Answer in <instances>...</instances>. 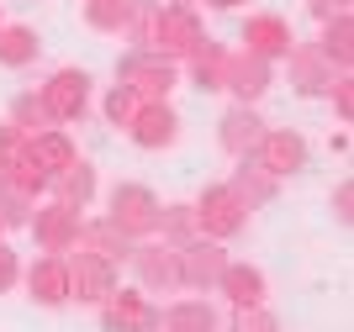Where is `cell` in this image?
Masks as SVG:
<instances>
[{
  "label": "cell",
  "mask_w": 354,
  "mask_h": 332,
  "mask_svg": "<svg viewBox=\"0 0 354 332\" xmlns=\"http://www.w3.org/2000/svg\"><path fill=\"white\" fill-rule=\"evenodd\" d=\"M191 206H196V232L212 237V243H227V237H238V232L249 227V201H243L227 179H222V185H207Z\"/></svg>",
  "instance_id": "6da1fadb"
},
{
  "label": "cell",
  "mask_w": 354,
  "mask_h": 332,
  "mask_svg": "<svg viewBox=\"0 0 354 332\" xmlns=\"http://www.w3.org/2000/svg\"><path fill=\"white\" fill-rule=\"evenodd\" d=\"M117 85H127L138 101H169V90L180 85V64H169L164 53H148V48H133L117 58Z\"/></svg>",
  "instance_id": "7a4b0ae2"
},
{
  "label": "cell",
  "mask_w": 354,
  "mask_h": 332,
  "mask_svg": "<svg viewBox=\"0 0 354 332\" xmlns=\"http://www.w3.org/2000/svg\"><path fill=\"white\" fill-rule=\"evenodd\" d=\"M159 206H164V201H159L148 185H133V179H127V185L111 190V211H106V222H111L122 237L143 243V237H153V232H159Z\"/></svg>",
  "instance_id": "3957f363"
},
{
  "label": "cell",
  "mask_w": 354,
  "mask_h": 332,
  "mask_svg": "<svg viewBox=\"0 0 354 332\" xmlns=\"http://www.w3.org/2000/svg\"><path fill=\"white\" fill-rule=\"evenodd\" d=\"M307 153H312V148H307V137H301L296 127H265V137L254 143L249 159L259 164L270 179H291V174L307 169Z\"/></svg>",
  "instance_id": "277c9868"
},
{
  "label": "cell",
  "mask_w": 354,
  "mask_h": 332,
  "mask_svg": "<svg viewBox=\"0 0 354 332\" xmlns=\"http://www.w3.org/2000/svg\"><path fill=\"white\" fill-rule=\"evenodd\" d=\"M90 85H95V79H90L85 69H74V64L48 74V85L37 90V95H43L48 116H53V127H69V121H80V116L90 111Z\"/></svg>",
  "instance_id": "5b68a950"
},
{
  "label": "cell",
  "mask_w": 354,
  "mask_h": 332,
  "mask_svg": "<svg viewBox=\"0 0 354 332\" xmlns=\"http://www.w3.org/2000/svg\"><path fill=\"white\" fill-rule=\"evenodd\" d=\"M133 275H138V290L143 295H169V290H180V259L175 248L164 243V237H143V243H133Z\"/></svg>",
  "instance_id": "8992f818"
},
{
  "label": "cell",
  "mask_w": 354,
  "mask_h": 332,
  "mask_svg": "<svg viewBox=\"0 0 354 332\" xmlns=\"http://www.w3.org/2000/svg\"><path fill=\"white\" fill-rule=\"evenodd\" d=\"M80 211L74 206H64V201H43V206H32V222H27V232L37 237V248L43 253H69L74 243H80Z\"/></svg>",
  "instance_id": "52a82bcc"
},
{
  "label": "cell",
  "mask_w": 354,
  "mask_h": 332,
  "mask_svg": "<svg viewBox=\"0 0 354 332\" xmlns=\"http://www.w3.org/2000/svg\"><path fill=\"white\" fill-rule=\"evenodd\" d=\"M175 259H180V290H217L222 269H227V248L212 237H191L175 248Z\"/></svg>",
  "instance_id": "ba28073f"
},
{
  "label": "cell",
  "mask_w": 354,
  "mask_h": 332,
  "mask_svg": "<svg viewBox=\"0 0 354 332\" xmlns=\"http://www.w3.org/2000/svg\"><path fill=\"white\" fill-rule=\"evenodd\" d=\"M101 327L106 332H159V306L143 290H111L101 301Z\"/></svg>",
  "instance_id": "9c48e42d"
},
{
  "label": "cell",
  "mask_w": 354,
  "mask_h": 332,
  "mask_svg": "<svg viewBox=\"0 0 354 332\" xmlns=\"http://www.w3.org/2000/svg\"><path fill=\"white\" fill-rule=\"evenodd\" d=\"M296 48V32L286 16L275 11H254L249 21H243V53L265 58V64H286V53Z\"/></svg>",
  "instance_id": "30bf717a"
},
{
  "label": "cell",
  "mask_w": 354,
  "mask_h": 332,
  "mask_svg": "<svg viewBox=\"0 0 354 332\" xmlns=\"http://www.w3.org/2000/svg\"><path fill=\"white\" fill-rule=\"evenodd\" d=\"M270 85H275V64H265V58L254 53H227V95H233V106H259L270 95Z\"/></svg>",
  "instance_id": "8fae6325"
},
{
  "label": "cell",
  "mask_w": 354,
  "mask_h": 332,
  "mask_svg": "<svg viewBox=\"0 0 354 332\" xmlns=\"http://www.w3.org/2000/svg\"><path fill=\"white\" fill-rule=\"evenodd\" d=\"M21 285L37 306H69V259L64 253H37V259L21 269Z\"/></svg>",
  "instance_id": "7c38bea8"
},
{
  "label": "cell",
  "mask_w": 354,
  "mask_h": 332,
  "mask_svg": "<svg viewBox=\"0 0 354 332\" xmlns=\"http://www.w3.org/2000/svg\"><path fill=\"white\" fill-rule=\"evenodd\" d=\"M69 259V301H80V306H101L111 290H117V269L106 259H95V253H64Z\"/></svg>",
  "instance_id": "4fadbf2b"
},
{
  "label": "cell",
  "mask_w": 354,
  "mask_h": 332,
  "mask_svg": "<svg viewBox=\"0 0 354 332\" xmlns=\"http://www.w3.org/2000/svg\"><path fill=\"white\" fill-rule=\"evenodd\" d=\"M127 137H133V148H143V153L175 148V137H180L175 106H169V101H143V106H138V116L127 121Z\"/></svg>",
  "instance_id": "5bb4252c"
},
{
  "label": "cell",
  "mask_w": 354,
  "mask_h": 332,
  "mask_svg": "<svg viewBox=\"0 0 354 332\" xmlns=\"http://www.w3.org/2000/svg\"><path fill=\"white\" fill-rule=\"evenodd\" d=\"M265 137V116L254 111V106H227L217 121V148L227 153V159H249L254 143Z\"/></svg>",
  "instance_id": "9a60e30c"
},
{
  "label": "cell",
  "mask_w": 354,
  "mask_h": 332,
  "mask_svg": "<svg viewBox=\"0 0 354 332\" xmlns=\"http://www.w3.org/2000/svg\"><path fill=\"white\" fill-rule=\"evenodd\" d=\"M286 69H291V90H296V95H328V85H333L328 58L317 53L312 43H296L291 53H286Z\"/></svg>",
  "instance_id": "2e32d148"
},
{
  "label": "cell",
  "mask_w": 354,
  "mask_h": 332,
  "mask_svg": "<svg viewBox=\"0 0 354 332\" xmlns=\"http://www.w3.org/2000/svg\"><path fill=\"white\" fill-rule=\"evenodd\" d=\"M217 295H227L233 306H259V301L270 295V280H265V269H259V264L227 259V269H222V280H217Z\"/></svg>",
  "instance_id": "e0dca14e"
},
{
  "label": "cell",
  "mask_w": 354,
  "mask_h": 332,
  "mask_svg": "<svg viewBox=\"0 0 354 332\" xmlns=\"http://www.w3.org/2000/svg\"><path fill=\"white\" fill-rule=\"evenodd\" d=\"M74 248H85V253H95V259H106L111 269H122V264L133 259V237H122L111 222H80V243Z\"/></svg>",
  "instance_id": "ac0fdd59"
},
{
  "label": "cell",
  "mask_w": 354,
  "mask_h": 332,
  "mask_svg": "<svg viewBox=\"0 0 354 332\" xmlns=\"http://www.w3.org/2000/svg\"><path fill=\"white\" fill-rule=\"evenodd\" d=\"M185 74H191V85L201 90V95H222V85H227V48L207 37V43L185 58Z\"/></svg>",
  "instance_id": "d6986e66"
},
{
  "label": "cell",
  "mask_w": 354,
  "mask_h": 332,
  "mask_svg": "<svg viewBox=\"0 0 354 332\" xmlns=\"http://www.w3.org/2000/svg\"><path fill=\"white\" fill-rule=\"evenodd\" d=\"M159 332H217V311L201 295H180L159 311Z\"/></svg>",
  "instance_id": "ffe728a7"
},
{
  "label": "cell",
  "mask_w": 354,
  "mask_h": 332,
  "mask_svg": "<svg viewBox=\"0 0 354 332\" xmlns=\"http://www.w3.org/2000/svg\"><path fill=\"white\" fill-rule=\"evenodd\" d=\"M32 159L43 164L48 169V179H59L64 169H74V164H80V148H74V137L64 127H48V132H37V137H32Z\"/></svg>",
  "instance_id": "44dd1931"
},
{
  "label": "cell",
  "mask_w": 354,
  "mask_h": 332,
  "mask_svg": "<svg viewBox=\"0 0 354 332\" xmlns=\"http://www.w3.org/2000/svg\"><path fill=\"white\" fill-rule=\"evenodd\" d=\"M0 174H6V190H16V195H27V201H37V195H48V169L37 159H32V148H21V153H11V159H0Z\"/></svg>",
  "instance_id": "7402d4cb"
},
{
  "label": "cell",
  "mask_w": 354,
  "mask_h": 332,
  "mask_svg": "<svg viewBox=\"0 0 354 332\" xmlns=\"http://www.w3.org/2000/svg\"><path fill=\"white\" fill-rule=\"evenodd\" d=\"M43 53V37L37 27H21V21H6L0 27V69H27Z\"/></svg>",
  "instance_id": "603a6c76"
},
{
  "label": "cell",
  "mask_w": 354,
  "mask_h": 332,
  "mask_svg": "<svg viewBox=\"0 0 354 332\" xmlns=\"http://www.w3.org/2000/svg\"><path fill=\"white\" fill-rule=\"evenodd\" d=\"M312 48L328 58V69H333V74H349V69H354V16H339V21H328L323 37H317Z\"/></svg>",
  "instance_id": "cb8c5ba5"
},
{
  "label": "cell",
  "mask_w": 354,
  "mask_h": 332,
  "mask_svg": "<svg viewBox=\"0 0 354 332\" xmlns=\"http://www.w3.org/2000/svg\"><path fill=\"white\" fill-rule=\"evenodd\" d=\"M53 201H64V206H74V211H90V201H95V190H101V179H95V169H90L85 159L74 164V169H64L59 179H53Z\"/></svg>",
  "instance_id": "d4e9b609"
},
{
  "label": "cell",
  "mask_w": 354,
  "mask_h": 332,
  "mask_svg": "<svg viewBox=\"0 0 354 332\" xmlns=\"http://www.w3.org/2000/svg\"><path fill=\"white\" fill-rule=\"evenodd\" d=\"M227 185H233L238 195L249 201V211H254V206L275 201V190H281V179H270V174L259 169V164H254V159H238V169H233V179H227Z\"/></svg>",
  "instance_id": "484cf974"
},
{
  "label": "cell",
  "mask_w": 354,
  "mask_h": 332,
  "mask_svg": "<svg viewBox=\"0 0 354 332\" xmlns=\"http://www.w3.org/2000/svg\"><path fill=\"white\" fill-rule=\"evenodd\" d=\"M143 0H85V21L95 32H127Z\"/></svg>",
  "instance_id": "4316f807"
},
{
  "label": "cell",
  "mask_w": 354,
  "mask_h": 332,
  "mask_svg": "<svg viewBox=\"0 0 354 332\" xmlns=\"http://www.w3.org/2000/svg\"><path fill=\"white\" fill-rule=\"evenodd\" d=\"M153 237H164L169 248L191 243V237H201V232H196V206H185V201L159 206V232H153Z\"/></svg>",
  "instance_id": "83f0119b"
},
{
  "label": "cell",
  "mask_w": 354,
  "mask_h": 332,
  "mask_svg": "<svg viewBox=\"0 0 354 332\" xmlns=\"http://www.w3.org/2000/svg\"><path fill=\"white\" fill-rule=\"evenodd\" d=\"M6 116H11L16 127L27 132V137H37V132L53 127V116H48V106H43V95H37V90H21V95L11 101V111H6Z\"/></svg>",
  "instance_id": "f1b7e54d"
},
{
  "label": "cell",
  "mask_w": 354,
  "mask_h": 332,
  "mask_svg": "<svg viewBox=\"0 0 354 332\" xmlns=\"http://www.w3.org/2000/svg\"><path fill=\"white\" fill-rule=\"evenodd\" d=\"M138 106H143V101H138V95H133L127 85H111V90H106V101H101L106 127H122V132H127V121L138 116Z\"/></svg>",
  "instance_id": "f546056e"
},
{
  "label": "cell",
  "mask_w": 354,
  "mask_h": 332,
  "mask_svg": "<svg viewBox=\"0 0 354 332\" xmlns=\"http://www.w3.org/2000/svg\"><path fill=\"white\" fill-rule=\"evenodd\" d=\"M227 332H281V317H275L265 301H259V306H233Z\"/></svg>",
  "instance_id": "4dcf8cb0"
},
{
  "label": "cell",
  "mask_w": 354,
  "mask_h": 332,
  "mask_svg": "<svg viewBox=\"0 0 354 332\" xmlns=\"http://www.w3.org/2000/svg\"><path fill=\"white\" fill-rule=\"evenodd\" d=\"M16 285H21V253L0 237V295H6V290H16Z\"/></svg>",
  "instance_id": "1f68e13d"
},
{
  "label": "cell",
  "mask_w": 354,
  "mask_h": 332,
  "mask_svg": "<svg viewBox=\"0 0 354 332\" xmlns=\"http://www.w3.org/2000/svg\"><path fill=\"white\" fill-rule=\"evenodd\" d=\"M328 95H333V111H339V121H349V116H354V79H349V74H333Z\"/></svg>",
  "instance_id": "d6a6232c"
},
{
  "label": "cell",
  "mask_w": 354,
  "mask_h": 332,
  "mask_svg": "<svg viewBox=\"0 0 354 332\" xmlns=\"http://www.w3.org/2000/svg\"><path fill=\"white\" fill-rule=\"evenodd\" d=\"M27 143H32L27 132L16 127L11 116H0V159H11V153H21V148H27Z\"/></svg>",
  "instance_id": "836d02e7"
},
{
  "label": "cell",
  "mask_w": 354,
  "mask_h": 332,
  "mask_svg": "<svg viewBox=\"0 0 354 332\" xmlns=\"http://www.w3.org/2000/svg\"><path fill=\"white\" fill-rule=\"evenodd\" d=\"M307 11L317 16V27H328V21L349 16V0H307Z\"/></svg>",
  "instance_id": "e575fe53"
},
{
  "label": "cell",
  "mask_w": 354,
  "mask_h": 332,
  "mask_svg": "<svg viewBox=\"0 0 354 332\" xmlns=\"http://www.w3.org/2000/svg\"><path fill=\"white\" fill-rule=\"evenodd\" d=\"M333 217H339L344 227H349V222H354V185H349V179H344V185L333 190Z\"/></svg>",
  "instance_id": "d590c367"
},
{
  "label": "cell",
  "mask_w": 354,
  "mask_h": 332,
  "mask_svg": "<svg viewBox=\"0 0 354 332\" xmlns=\"http://www.w3.org/2000/svg\"><path fill=\"white\" fill-rule=\"evenodd\" d=\"M212 11H238V6H249V0H207Z\"/></svg>",
  "instance_id": "8d00e7d4"
},
{
  "label": "cell",
  "mask_w": 354,
  "mask_h": 332,
  "mask_svg": "<svg viewBox=\"0 0 354 332\" xmlns=\"http://www.w3.org/2000/svg\"><path fill=\"white\" fill-rule=\"evenodd\" d=\"M0 185H6V174H0Z\"/></svg>",
  "instance_id": "74e56055"
},
{
  "label": "cell",
  "mask_w": 354,
  "mask_h": 332,
  "mask_svg": "<svg viewBox=\"0 0 354 332\" xmlns=\"http://www.w3.org/2000/svg\"><path fill=\"white\" fill-rule=\"evenodd\" d=\"M0 27H6V16H0Z\"/></svg>",
  "instance_id": "f35d334b"
},
{
  "label": "cell",
  "mask_w": 354,
  "mask_h": 332,
  "mask_svg": "<svg viewBox=\"0 0 354 332\" xmlns=\"http://www.w3.org/2000/svg\"><path fill=\"white\" fill-rule=\"evenodd\" d=\"M0 237H6V227H0Z\"/></svg>",
  "instance_id": "ab89813d"
}]
</instances>
